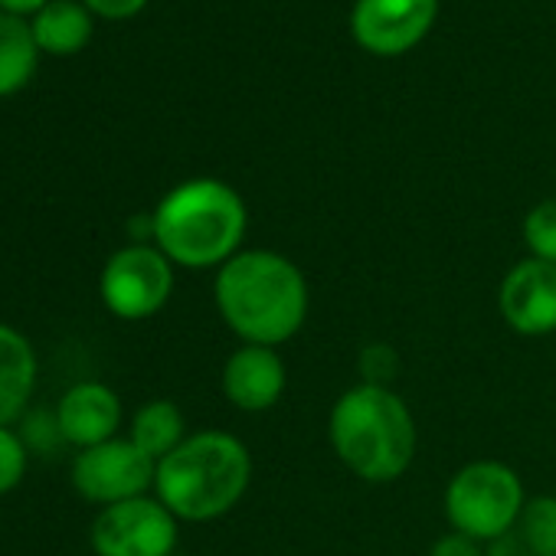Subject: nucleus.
<instances>
[{
	"mask_svg": "<svg viewBox=\"0 0 556 556\" xmlns=\"http://www.w3.org/2000/svg\"><path fill=\"white\" fill-rule=\"evenodd\" d=\"M213 302L242 344L262 348L292 341L312 312L305 271L275 249H242L216 268Z\"/></svg>",
	"mask_w": 556,
	"mask_h": 556,
	"instance_id": "obj_1",
	"label": "nucleus"
},
{
	"mask_svg": "<svg viewBox=\"0 0 556 556\" xmlns=\"http://www.w3.org/2000/svg\"><path fill=\"white\" fill-rule=\"evenodd\" d=\"M338 462L361 481L390 484L403 478L419 452V426L406 400L380 383L344 390L328 416Z\"/></svg>",
	"mask_w": 556,
	"mask_h": 556,
	"instance_id": "obj_2",
	"label": "nucleus"
},
{
	"mask_svg": "<svg viewBox=\"0 0 556 556\" xmlns=\"http://www.w3.org/2000/svg\"><path fill=\"white\" fill-rule=\"evenodd\" d=\"M154 245L180 268H223L242 252L249 213L239 190L223 180L197 177L177 184L151 213Z\"/></svg>",
	"mask_w": 556,
	"mask_h": 556,
	"instance_id": "obj_3",
	"label": "nucleus"
},
{
	"mask_svg": "<svg viewBox=\"0 0 556 556\" xmlns=\"http://www.w3.org/2000/svg\"><path fill=\"white\" fill-rule=\"evenodd\" d=\"M252 455L232 432L206 429L187 435L167 458L157 462L154 491L157 501L190 523L216 520L229 514L249 491Z\"/></svg>",
	"mask_w": 556,
	"mask_h": 556,
	"instance_id": "obj_4",
	"label": "nucleus"
},
{
	"mask_svg": "<svg viewBox=\"0 0 556 556\" xmlns=\"http://www.w3.org/2000/svg\"><path fill=\"white\" fill-rule=\"evenodd\" d=\"M442 501L452 530L488 546L517 527L527 504V491L510 465L494 458H478L462 465L448 478Z\"/></svg>",
	"mask_w": 556,
	"mask_h": 556,
	"instance_id": "obj_5",
	"label": "nucleus"
},
{
	"mask_svg": "<svg viewBox=\"0 0 556 556\" xmlns=\"http://www.w3.org/2000/svg\"><path fill=\"white\" fill-rule=\"evenodd\" d=\"M105 308L122 321H144L157 315L174 292V262L148 242L118 249L99 278Z\"/></svg>",
	"mask_w": 556,
	"mask_h": 556,
	"instance_id": "obj_6",
	"label": "nucleus"
},
{
	"mask_svg": "<svg viewBox=\"0 0 556 556\" xmlns=\"http://www.w3.org/2000/svg\"><path fill=\"white\" fill-rule=\"evenodd\" d=\"M157 462L148 458L131 439H109L102 445L83 448L73 462V488L102 507L144 497L154 488Z\"/></svg>",
	"mask_w": 556,
	"mask_h": 556,
	"instance_id": "obj_7",
	"label": "nucleus"
},
{
	"mask_svg": "<svg viewBox=\"0 0 556 556\" xmlns=\"http://www.w3.org/2000/svg\"><path fill=\"white\" fill-rule=\"evenodd\" d=\"M99 556H174L177 517L157 497H131L102 507L92 523Z\"/></svg>",
	"mask_w": 556,
	"mask_h": 556,
	"instance_id": "obj_8",
	"label": "nucleus"
},
{
	"mask_svg": "<svg viewBox=\"0 0 556 556\" xmlns=\"http://www.w3.org/2000/svg\"><path fill=\"white\" fill-rule=\"evenodd\" d=\"M435 14L439 0H357L351 34L374 56H403L426 40Z\"/></svg>",
	"mask_w": 556,
	"mask_h": 556,
	"instance_id": "obj_9",
	"label": "nucleus"
},
{
	"mask_svg": "<svg viewBox=\"0 0 556 556\" xmlns=\"http://www.w3.org/2000/svg\"><path fill=\"white\" fill-rule=\"evenodd\" d=\"M504 325L520 338H546L556 331V265L520 258L507 268L497 289Z\"/></svg>",
	"mask_w": 556,
	"mask_h": 556,
	"instance_id": "obj_10",
	"label": "nucleus"
},
{
	"mask_svg": "<svg viewBox=\"0 0 556 556\" xmlns=\"http://www.w3.org/2000/svg\"><path fill=\"white\" fill-rule=\"evenodd\" d=\"M289 390V370L278 348L239 344L223 364V396L242 413H265Z\"/></svg>",
	"mask_w": 556,
	"mask_h": 556,
	"instance_id": "obj_11",
	"label": "nucleus"
},
{
	"mask_svg": "<svg viewBox=\"0 0 556 556\" xmlns=\"http://www.w3.org/2000/svg\"><path fill=\"white\" fill-rule=\"evenodd\" d=\"M56 422H60L63 442H73L79 448L102 445L115 439L122 426V400L105 383H76L60 400Z\"/></svg>",
	"mask_w": 556,
	"mask_h": 556,
	"instance_id": "obj_12",
	"label": "nucleus"
},
{
	"mask_svg": "<svg viewBox=\"0 0 556 556\" xmlns=\"http://www.w3.org/2000/svg\"><path fill=\"white\" fill-rule=\"evenodd\" d=\"M37 387V354L30 341L0 325V426H11L30 403Z\"/></svg>",
	"mask_w": 556,
	"mask_h": 556,
	"instance_id": "obj_13",
	"label": "nucleus"
},
{
	"mask_svg": "<svg viewBox=\"0 0 556 556\" xmlns=\"http://www.w3.org/2000/svg\"><path fill=\"white\" fill-rule=\"evenodd\" d=\"M30 30L43 53L70 56L89 43L92 17H89V8L76 4V0H50V4L34 17Z\"/></svg>",
	"mask_w": 556,
	"mask_h": 556,
	"instance_id": "obj_14",
	"label": "nucleus"
},
{
	"mask_svg": "<svg viewBox=\"0 0 556 556\" xmlns=\"http://www.w3.org/2000/svg\"><path fill=\"white\" fill-rule=\"evenodd\" d=\"M148 458L161 462L167 458L184 439H187V419L177 403L170 400H151L144 403L135 419H131V435H128Z\"/></svg>",
	"mask_w": 556,
	"mask_h": 556,
	"instance_id": "obj_15",
	"label": "nucleus"
},
{
	"mask_svg": "<svg viewBox=\"0 0 556 556\" xmlns=\"http://www.w3.org/2000/svg\"><path fill=\"white\" fill-rule=\"evenodd\" d=\"M37 40L30 24L0 11V99L24 89L37 70Z\"/></svg>",
	"mask_w": 556,
	"mask_h": 556,
	"instance_id": "obj_16",
	"label": "nucleus"
},
{
	"mask_svg": "<svg viewBox=\"0 0 556 556\" xmlns=\"http://www.w3.org/2000/svg\"><path fill=\"white\" fill-rule=\"evenodd\" d=\"M514 530L543 556H556V494L527 497Z\"/></svg>",
	"mask_w": 556,
	"mask_h": 556,
	"instance_id": "obj_17",
	"label": "nucleus"
},
{
	"mask_svg": "<svg viewBox=\"0 0 556 556\" xmlns=\"http://www.w3.org/2000/svg\"><path fill=\"white\" fill-rule=\"evenodd\" d=\"M530 258L556 265V200H540L520 226Z\"/></svg>",
	"mask_w": 556,
	"mask_h": 556,
	"instance_id": "obj_18",
	"label": "nucleus"
},
{
	"mask_svg": "<svg viewBox=\"0 0 556 556\" xmlns=\"http://www.w3.org/2000/svg\"><path fill=\"white\" fill-rule=\"evenodd\" d=\"M27 471V445L17 432L0 426V494L14 491Z\"/></svg>",
	"mask_w": 556,
	"mask_h": 556,
	"instance_id": "obj_19",
	"label": "nucleus"
},
{
	"mask_svg": "<svg viewBox=\"0 0 556 556\" xmlns=\"http://www.w3.org/2000/svg\"><path fill=\"white\" fill-rule=\"evenodd\" d=\"M429 556H484V543H478L458 530H448L432 543Z\"/></svg>",
	"mask_w": 556,
	"mask_h": 556,
	"instance_id": "obj_20",
	"label": "nucleus"
},
{
	"mask_svg": "<svg viewBox=\"0 0 556 556\" xmlns=\"http://www.w3.org/2000/svg\"><path fill=\"white\" fill-rule=\"evenodd\" d=\"M148 0H86V8L99 17H109V21H125V17H135Z\"/></svg>",
	"mask_w": 556,
	"mask_h": 556,
	"instance_id": "obj_21",
	"label": "nucleus"
},
{
	"mask_svg": "<svg viewBox=\"0 0 556 556\" xmlns=\"http://www.w3.org/2000/svg\"><path fill=\"white\" fill-rule=\"evenodd\" d=\"M484 556H543V553L533 549L517 530H510V533L497 536L494 543H488V546H484Z\"/></svg>",
	"mask_w": 556,
	"mask_h": 556,
	"instance_id": "obj_22",
	"label": "nucleus"
},
{
	"mask_svg": "<svg viewBox=\"0 0 556 556\" xmlns=\"http://www.w3.org/2000/svg\"><path fill=\"white\" fill-rule=\"evenodd\" d=\"M50 4V0H0V8H4V14H40L43 8Z\"/></svg>",
	"mask_w": 556,
	"mask_h": 556,
	"instance_id": "obj_23",
	"label": "nucleus"
},
{
	"mask_svg": "<svg viewBox=\"0 0 556 556\" xmlns=\"http://www.w3.org/2000/svg\"><path fill=\"white\" fill-rule=\"evenodd\" d=\"M174 556H180V553H174Z\"/></svg>",
	"mask_w": 556,
	"mask_h": 556,
	"instance_id": "obj_24",
	"label": "nucleus"
}]
</instances>
